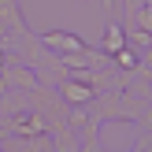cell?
I'll return each mask as SVG.
<instances>
[{
	"label": "cell",
	"mask_w": 152,
	"mask_h": 152,
	"mask_svg": "<svg viewBox=\"0 0 152 152\" xmlns=\"http://www.w3.org/2000/svg\"><path fill=\"white\" fill-rule=\"evenodd\" d=\"M108 48H115V52H119V48H123V34H119V30H115V26H111V30H108Z\"/></svg>",
	"instance_id": "1"
},
{
	"label": "cell",
	"mask_w": 152,
	"mask_h": 152,
	"mask_svg": "<svg viewBox=\"0 0 152 152\" xmlns=\"http://www.w3.org/2000/svg\"><path fill=\"white\" fill-rule=\"evenodd\" d=\"M119 63H123V67H137V56L126 52V48H119Z\"/></svg>",
	"instance_id": "2"
},
{
	"label": "cell",
	"mask_w": 152,
	"mask_h": 152,
	"mask_svg": "<svg viewBox=\"0 0 152 152\" xmlns=\"http://www.w3.org/2000/svg\"><path fill=\"white\" fill-rule=\"evenodd\" d=\"M67 93H71L74 100H82V96H89V89H86V86H82V89H78V86H71V89H67Z\"/></svg>",
	"instance_id": "3"
}]
</instances>
